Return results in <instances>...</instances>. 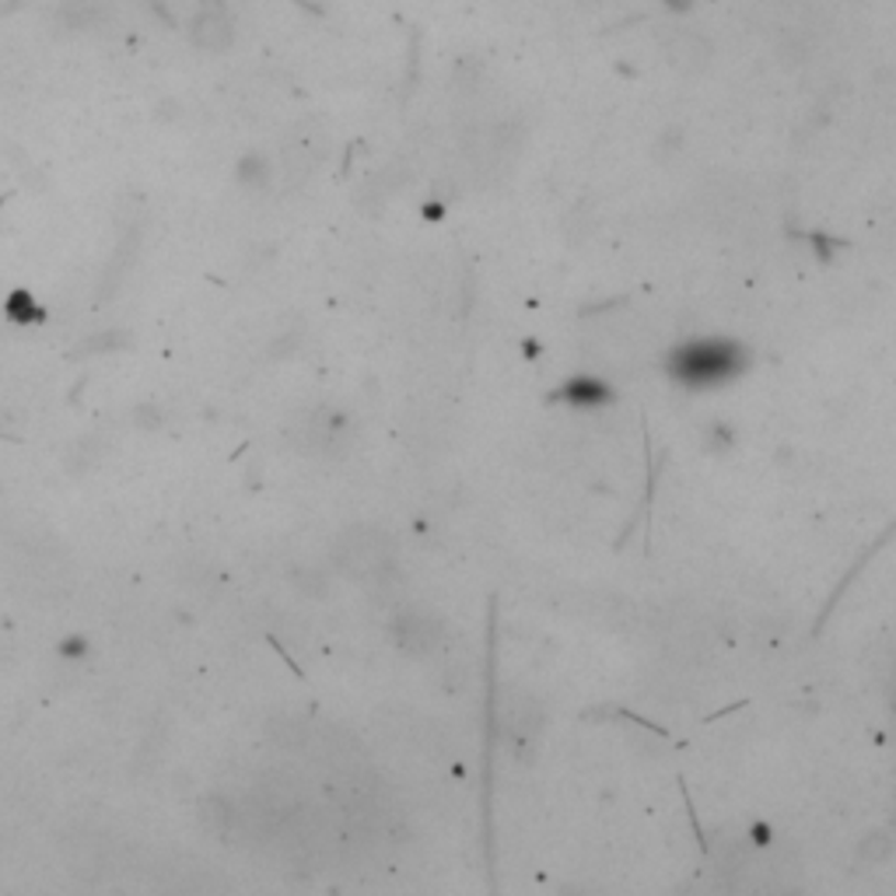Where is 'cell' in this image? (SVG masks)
<instances>
[{
	"mask_svg": "<svg viewBox=\"0 0 896 896\" xmlns=\"http://www.w3.org/2000/svg\"><path fill=\"white\" fill-rule=\"evenodd\" d=\"M728 368H733V354L722 343H693L690 351L683 354V372L690 378H722Z\"/></svg>",
	"mask_w": 896,
	"mask_h": 896,
	"instance_id": "1",
	"label": "cell"
},
{
	"mask_svg": "<svg viewBox=\"0 0 896 896\" xmlns=\"http://www.w3.org/2000/svg\"><path fill=\"white\" fill-rule=\"evenodd\" d=\"M57 651H60V658H84L88 642H84V637H67V642L57 645Z\"/></svg>",
	"mask_w": 896,
	"mask_h": 896,
	"instance_id": "2",
	"label": "cell"
}]
</instances>
